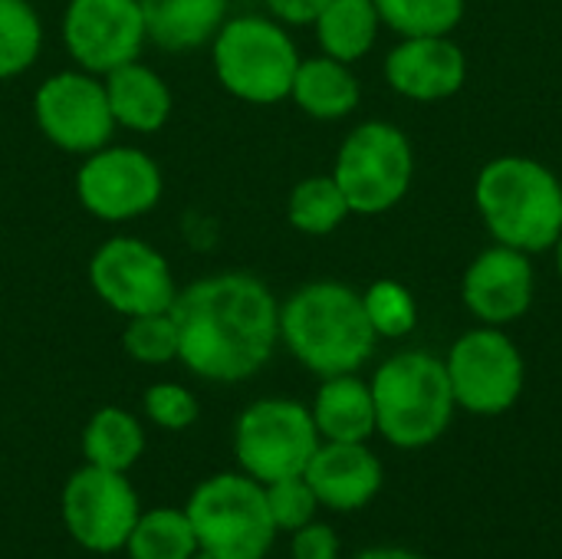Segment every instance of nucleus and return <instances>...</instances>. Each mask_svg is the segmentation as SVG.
<instances>
[{
	"label": "nucleus",
	"mask_w": 562,
	"mask_h": 559,
	"mask_svg": "<svg viewBox=\"0 0 562 559\" xmlns=\"http://www.w3.org/2000/svg\"><path fill=\"white\" fill-rule=\"evenodd\" d=\"M178 362L207 382L254 379L280 343V303L254 273H214L178 290Z\"/></svg>",
	"instance_id": "1"
},
{
	"label": "nucleus",
	"mask_w": 562,
	"mask_h": 559,
	"mask_svg": "<svg viewBox=\"0 0 562 559\" xmlns=\"http://www.w3.org/2000/svg\"><path fill=\"white\" fill-rule=\"evenodd\" d=\"M280 343L313 376L359 372L375 353V329L366 316L362 293L339 280H316L280 303Z\"/></svg>",
	"instance_id": "2"
},
{
	"label": "nucleus",
	"mask_w": 562,
	"mask_h": 559,
	"mask_svg": "<svg viewBox=\"0 0 562 559\" xmlns=\"http://www.w3.org/2000/svg\"><path fill=\"white\" fill-rule=\"evenodd\" d=\"M474 204L497 244L543 254L562 237V181L537 158L487 161L474 181Z\"/></svg>",
	"instance_id": "3"
},
{
	"label": "nucleus",
	"mask_w": 562,
	"mask_h": 559,
	"mask_svg": "<svg viewBox=\"0 0 562 559\" xmlns=\"http://www.w3.org/2000/svg\"><path fill=\"white\" fill-rule=\"evenodd\" d=\"M369 385L375 399V432L405 451L435 445L458 409L445 359L422 349L385 359Z\"/></svg>",
	"instance_id": "4"
},
{
	"label": "nucleus",
	"mask_w": 562,
	"mask_h": 559,
	"mask_svg": "<svg viewBox=\"0 0 562 559\" xmlns=\"http://www.w3.org/2000/svg\"><path fill=\"white\" fill-rule=\"evenodd\" d=\"M300 49L286 33V23L270 16H234L211 40V63L217 82L254 105H273L290 99Z\"/></svg>",
	"instance_id": "5"
},
{
	"label": "nucleus",
	"mask_w": 562,
	"mask_h": 559,
	"mask_svg": "<svg viewBox=\"0 0 562 559\" xmlns=\"http://www.w3.org/2000/svg\"><path fill=\"white\" fill-rule=\"evenodd\" d=\"M184 514L198 537V550L214 559H263L277 537L267 491L250 474L227 471L201 481Z\"/></svg>",
	"instance_id": "6"
},
{
	"label": "nucleus",
	"mask_w": 562,
	"mask_h": 559,
	"mask_svg": "<svg viewBox=\"0 0 562 559\" xmlns=\"http://www.w3.org/2000/svg\"><path fill=\"white\" fill-rule=\"evenodd\" d=\"M415 152L408 135L392 122H362L356 125L333 165V178L342 188L349 211L362 217H375L392 211L412 188Z\"/></svg>",
	"instance_id": "7"
},
{
	"label": "nucleus",
	"mask_w": 562,
	"mask_h": 559,
	"mask_svg": "<svg viewBox=\"0 0 562 559\" xmlns=\"http://www.w3.org/2000/svg\"><path fill=\"white\" fill-rule=\"evenodd\" d=\"M319 441L313 412L293 399H260L234 425L237 465L260 484L303 474Z\"/></svg>",
	"instance_id": "8"
},
{
	"label": "nucleus",
	"mask_w": 562,
	"mask_h": 559,
	"mask_svg": "<svg viewBox=\"0 0 562 559\" xmlns=\"http://www.w3.org/2000/svg\"><path fill=\"white\" fill-rule=\"evenodd\" d=\"M445 369L458 409L487 418L510 412L527 379L524 356L501 326H477L454 339Z\"/></svg>",
	"instance_id": "9"
},
{
	"label": "nucleus",
	"mask_w": 562,
	"mask_h": 559,
	"mask_svg": "<svg viewBox=\"0 0 562 559\" xmlns=\"http://www.w3.org/2000/svg\"><path fill=\"white\" fill-rule=\"evenodd\" d=\"M33 115L49 145L82 158L105 148L119 128L102 76H92L79 66L53 72L40 82L33 96Z\"/></svg>",
	"instance_id": "10"
},
{
	"label": "nucleus",
	"mask_w": 562,
	"mask_h": 559,
	"mask_svg": "<svg viewBox=\"0 0 562 559\" xmlns=\"http://www.w3.org/2000/svg\"><path fill=\"white\" fill-rule=\"evenodd\" d=\"M92 293L119 316H145L171 310L178 297L175 273L158 247L142 237H112L89 260Z\"/></svg>",
	"instance_id": "11"
},
{
	"label": "nucleus",
	"mask_w": 562,
	"mask_h": 559,
	"mask_svg": "<svg viewBox=\"0 0 562 559\" xmlns=\"http://www.w3.org/2000/svg\"><path fill=\"white\" fill-rule=\"evenodd\" d=\"M161 168L158 161L132 145H105L76 171V198L79 204L109 224L135 221L148 214L161 201Z\"/></svg>",
	"instance_id": "12"
},
{
	"label": "nucleus",
	"mask_w": 562,
	"mask_h": 559,
	"mask_svg": "<svg viewBox=\"0 0 562 559\" xmlns=\"http://www.w3.org/2000/svg\"><path fill=\"white\" fill-rule=\"evenodd\" d=\"M138 497L125 474L86 465L63 488V524L69 537L92 554L125 550L138 521Z\"/></svg>",
	"instance_id": "13"
},
{
	"label": "nucleus",
	"mask_w": 562,
	"mask_h": 559,
	"mask_svg": "<svg viewBox=\"0 0 562 559\" xmlns=\"http://www.w3.org/2000/svg\"><path fill=\"white\" fill-rule=\"evenodd\" d=\"M63 43L72 63L92 76L135 63L148 43L138 0H69L63 10Z\"/></svg>",
	"instance_id": "14"
},
{
	"label": "nucleus",
	"mask_w": 562,
	"mask_h": 559,
	"mask_svg": "<svg viewBox=\"0 0 562 559\" xmlns=\"http://www.w3.org/2000/svg\"><path fill=\"white\" fill-rule=\"evenodd\" d=\"M537 273L530 254L494 244L474 257L461 280V300L481 326H510L533 306Z\"/></svg>",
	"instance_id": "15"
},
{
	"label": "nucleus",
	"mask_w": 562,
	"mask_h": 559,
	"mask_svg": "<svg viewBox=\"0 0 562 559\" xmlns=\"http://www.w3.org/2000/svg\"><path fill=\"white\" fill-rule=\"evenodd\" d=\"M468 79L464 49L451 36H402L385 56V82L415 102H441Z\"/></svg>",
	"instance_id": "16"
},
{
	"label": "nucleus",
	"mask_w": 562,
	"mask_h": 559,
	"mask_svg": "<svg viewBox=\"0 0 562 559\" xmlns=\"http://www.w3.org/2000/svg\"><path fill=\"white\" fill-rule=\"evenodd\" d=\"M303 478L319 507L359 511L382 491V461L366 441H319Z\"/></svg>",
	"instance_id": "17"
},
{
	"label": "nucleus",
	"mask_w": 562,
	"mask_h": 559,
	"mask_svg": "<svg viewBox=\"0 0 562 559\" xmlns=\"http://www.w3.org/2000/svg\"><path fill=\"white\" fill-rule=\"evenodd\" d=\"M138 7L148 43L168 53L211 43L227 20V0H138Z\"/></svg>",
	"instance_id": "18"
},
{
	"label": "nucleus",
	"mask_w": 562,
	"mask_h": 559,
	"mask_svg": "<svg viewBox=\"0 0 562 559\" xmlns=\"http://www.w3.org/2000/svg\"><path fill=\"white\" fill-rule=\"evenodd\" d=\"M102 82H105V96H109L115 125L148 135L168 122L171 89L151 66L138 63V59L125 63V66L112 69L109 76H102Z\"/></svg>",
	"instance_id": "19"
},
{
	"label": "nucleus",
	"mask_w": 562,
	"mask_h": 559,
	"mask_svg": "<svg viewBox=\"0 0 562 559\" xmlns=\"http://www.w3.org/2000/svg\"><path fill=\"white\" fill-rule=\"evenodd\" d=\"M310 412L323 441H369L375 435L372 385L356 372L323 379Z\"/></svg>",
	"instance_id": "20"
},
{
	"label": "nucleus",
	"mask_w": 562,
	"mask_h": 559,
	"mask_svg": "<svg viewBox=\"0 0 562 559\" xmlns=\"http://www.w3.org/2000/svg\"><path fill=\"white\" fill-rule=\"evenodd\" d=\"M290 99L306 115H313L319 122H336V119H346L356 112L362 89H359V79L349 69V63L323 53V56L300 59Z\"/></svg>",
	"instance_id": "21"
},
{
	"label": "nucleus",
	"mask_w": 562,
	"mask_h": 559,
	"mask_svg": "<svg viewBox=\"0 0 562 559\" xmlns=\"http://www.w3.org/2000/svg\"><path fill=\"white\" fill-rule=\"evenodd\" d=\"M313 26L319 49L352 66L375 46L382 16L372 0H329L313 20Z\"/></svg>",
	"instance_id": "22"
},
{
	"label": "nucleus",
	"mask_w": 562,
	"mask_h": 559,
	"mask_svg": "<svg viewBox=\"0 0 562 559\" xmlns=\"http://www.w3.org/2000/svg\"><path fill=\"white\" fill-rule=\"evenodd\" d=\"M142 451H145V432H142L138 418L119 405L99 409L82 432L86 465L128 474L135 468V461L142 458Z\"/></svg>",
	"instance_id": "23"
},
{
	"label": "nucleus",
	"mask_w": 562,
	"mask_h": 559,
	"mask_svg": "<svg viewBox=\"0 0 562 559\" xmlns=\"http://www.w3.org/2000/svg\"><path fill=\"white\" fill-rule=\"evenodd\" d=\"M125 554L128 559H191L198 554V537L184 511L158 507L138 514L125 540Z\"/></svg>",
	"instance_id": "24"
},
{
	"label": "nucleus",
	"mask_w": 562,
	"mask_h": 559,
	"mask_svg": "<svg viewBox=\"0 0 562 559\" xmlns=\"http://www.w3.org/2000/svg\"><path fill=\"white\" fill-rule=\"evenodd\" d=\"M349 201L342 188L336 185L333 175H313L303 178L286 201V221L310 237H326L333 234L346 217H349Z\"/></svg>",
	"instance_id": "25"
},
{
	"label": "nucleus",
	"mask_w": 562,
	"mask_h": 559,
	"mask_svg": "<svg viewBox=\"0 0 562 559\" xmlns=\"http://www.w3.org/2000/svg\"><path fill=\"white\" fill-rule=\"evenodd\" d=\"M43 49V20L30 0H0V79L26 72Z\"/></svg>",
	"instance_id": "26"
},
{
	"label": "nucleus",
	"mask_w": 562,
	"mask_h": 559,
	"mask_svg": "<svg viewBox=\"0 0 562 559\" xmlns=\"http://www.w3.org/2000/svg\"><path fill=\"white\" fill-rule=\"evenodd\" d=\"M382 23L398 36H451L464 16V0H372Z\"/></svg>",
	"instance_id": "27"
},
{
	"label": "nucleus",
	"mask_w": 562,
	"mask_h": 559,
	"mask_svg": "<svg viewBox=\"0 0 562 559\" xmlns=\"http://www.w3.org/2000/svg\"><path fill=\"white\" fill-rule=\"evenodd\" d=\"M362 306L379 339H402L418 326V303L398 280H375L362 293Z\"/></svg>",
	"instance_id": "28"
},
{
	"label": "nucleus",
	"mask_w": 562,
	"mask_h": 559,
	"mask_svg": "<svg viewBox=\"0 0 562 559\" xmlns=\"http://www.w3.org/2000/svg\"><path fill=\"white\" fill-rule=\"evenodd\" d=\"M122 349L142 366H165L178 359V323L171 310L128 316L122 329Z\"/></svg>",
	"instance_id": "29"
},
{
	"label": "nucleus",
	"mask_w": 562,
	"mask_h": 559,
	"mask_svg": "<svg viewBox=\"0 0 562 559\" xmlns=\"http://www.w3.org/2000/svg\"><path fill=\"white\" fill-rule=\"evenodd\" d=\"M263 491H267V507H270V517H273L277 530L293 534V530L306 527L310 521H316L319 501H316V494H313V488L306 484L303 474L263 484Z\"/></svg>",
	"instance_id": "30"
},
{
	"label": "nucleus",
	"mask_w": 562,
	"mask_h": 559,
	"mask_svg": "<svg viewBox=\"0 0 562 559\" xmlns=\"http://www.w3.org/2000/svg\"><path fill=\"white\" fill-rule=\"evenodd\" d=\"M198 399L178 382H158L145 392V415L165 432H184L198 422Z\"/></svg>",
	"instance_id": "31"
},
{
	"label": "nucleus",
	"mask_w": 562,
	"mask_h": 559,
	"mask_svg": "<svg viewBox=\"0 0 562 559\" xmlns=\"http://www.w3.org/2000/svg\"><path fill=\"white\" fill-rule=\"evenodd\" d=\"M293 559H339V537L329 524L310 521L293 530Z\"/></svg>",
	"instance_id": "32"
},
{
	"label": "nucleus",
	"mask_w": 562,
	"mask_h": 559,
	"mask_svg": "<svg viewBox=\"0 0 562 559\" xmlns=\"http://www.w3.org/2000/svg\"><path fill=\"white\" fill-rule=\"evenodd\" d=\"M263 3L273 13V20L286 26H303V23H313L329 0H263Z\"/></svg>",
	"instance_id": "33"
},
{
	"label": "nucleus",
	"mask_w": 562,
	"mask_h": 559,
	"mask_svg": "<svg viewBox=\"0 0 562 559\" xmlns=\"http://www.w3.org/2000/svg\"><path fill=\"white\" fill-rule=\"evenodd\" d=\"M356 559H422L412 550H402V547H375V550H366Z\"/></svg>",
	"instance_id": "34"
},
{
	"label": "nucleus",
	"mask_w": 562,
	"mask_h": 559,
	"mask_svg": "<svg viewBox=\"0 0 562 559\" xmlns=\"http://www.w3.org/2000/svg\"><path fill=\"white\" fill-rule=\"evenodd\" d=\"M553 250H557V267H560V277H562V237L557 241V247H553Z\"/></svg>",
	"instance_id": "35"
},
{
	"label": "nucleus",
	"mask_w": 562,
	"mask_h": 559,
	"mask_svg": "<svg viewBox=\"0 0 562 559\" xmlns=\"http://www.w3.org/2000/svg\"><path fill=\"white\" fill-rule=\"evenodd\" d=\"M191 559H214V557H211V554H204V550H198Z\"/></svg>",
	"instance_id": "36"
}]
</instances>
